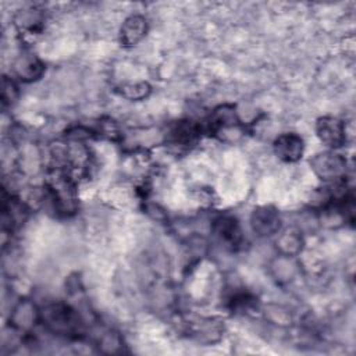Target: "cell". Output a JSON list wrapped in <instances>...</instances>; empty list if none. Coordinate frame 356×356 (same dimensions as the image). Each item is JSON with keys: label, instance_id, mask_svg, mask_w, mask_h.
<instances>
[{"label": "cell", "instance_id": "obj_12", "mask_svg": "<svg viewBox=\"0 0 356 356\" xmlns=\"http://www.w3.org/2000/svg\"><path fill=\"white\" fill-rule=\"evenodd\" d=\"M14 72L22 82H33L43 75L44 64L38 56L25 53L15 60Z\"/></svg>", "mask_w": 356, "mask_h": 356}, {"label": "cell", "instance_id": "obj_2", "mask_svg": "<svg viewBox=\"0 0 356 356\" xmlns=\"http://www.w3.org/2000/svg\"><path fill=\"white\" fill-rule=\"evenodd\" d=\"M47 193L54 207L64 214L74 213L76 209V189L68 174L56 170L47 177Z\"/></svg>", "mask_w": 356, "mask_h": 356}, {"label": "cell", "instance_id": "obj_11", "mask_svg": "<svg viewBox=\"0 0 356 356\" xmlns=\"http://www.w3.org/2000/svg\"><path fill=\"white\" fill-rule=\"evenodd\" d=\"M239 125L241 120L235 111V107L232 104H221L211 113L207 128L213 134H220L229 129H236Z\"/></svg>", "mask_w": 356, "mask_h": 356}, {"label": "cell", "instance_id": "obj_9", "mask_svg": "<svg viewBox=\"0 0 356 356\" xmlns=\"http://www.w3.org/2000/svg\"><path fill=\"white\" fill-rule=\"evenodd\" d=\"M274 243L278 254L295 257L302 252L305 245V238L299 227L291 225L277 232V238Z\"/></svg>", "mask_w": 356, "mask_h": 356}, {"label": "cell", "instance_id": "obj_3", "mask_svg": "<svg viewBox=\"0 0 356 356\" xmlns=\"http://www.w3.org/2000/svg\"><path fill=\"white\" fill-rule=\"evenodd\" d=\"M310 168L320 179L327 182H338L345 178L348 164L341 154L332 150H325L314 154L310 159Z\"/></svg>", "mask_w": 356, "mask_h": 356}, {"label": "cell", "instance_id": "obj_7", "mask_svg": "<svg viewBox=\"0 0 356 356\" xmlns=\"http://www.w3.org/2000/svg\"><path fill=\"white\" fill-rule=\"evenodd\" d=\"M213 232L216 238L228 249H236L242 243V229L234 216H218L213 221Z\"/></svg>", "mask_w": 356, "mask_h": 356}, {"label": "cell", "instance_id": "obj_6", "mask_svg": "<svg viewBox=\"0 0 356 356\" xmlns=\"http://www.w3.org/2000/svg\"><path fill=\"white\" fill-rule=\"evenodd\" d=\"M8 323L14 331L28 332L40 323V310L29 299H21L13 307Z\"/></svg>", "mask_w": 356, "mask_h": 356}, {"label": "cell", "instance_id": "obj_5", "mask_svg": "<svg viewBox=\"0 0 356 356\" xmlns=\"http://www.w3.org/2000/svg\"><path fill=\"white\" fill-rule=\"evenodd\" d=\"M250 227L259 236H271L281 228L280 211L270 204L256 207L250 214Z\"/></svg>", "mask_w": 356, "mask_h": 356}, {"label": "cell", "instance_id": "obj_13", "mask_svg": "<svg viewBox=\"0 0 356 356\" xmlns=\"http://www.w3.org/2000/svg\"><path fill=\"white\" fill-rule=\"evenodd\" d=\"M192 335L202 343H214L221 339L224 324L217 318H200L191 327Z\"/></svg>", "mask_w": 356, "mask_h": 356}, {"label": "cell", "instance_id": "obj_16", "mask_svg": "<svg viewBox=\"0 0 356 356\" xmlns=\"http://www.w3.org/2000/svg\"><path fill=\"white\" fill-rule=\"evenodd\" d=\"M99 350L103 353H122L124 352V342L118 332L114 331H104L97 341Z\"/></svg>", "mask_w": 356, "mask_h": 356}, {"label": "cell", "instance_id": "obj_4", "mask_svg": "<svg viewBox=\"0 0 356 356\" xmlns=\"http://www.w3.org/2000/svg\"><path fill=\"white\" fill-rule=\"evenodd\" d=\"M316 135L321 143L331 149H338L346 142L345 124L331 115L320 117L316 121Z\"/></svg>", "mask_w": 356, "mask_h": 356}, {"label": "cell", "instance_id": "obj_18", "mask_svg": "<svg viewBox=\"0 0 356 356\" xmlns=\"http://www.w3.org/2000/svg\"><path fill=\"white\" fill-rule=\"evenodd\" d=\"M150 85L147 82H135V83H125L120 86V95L128 100H143L150 95Z\"/></svg>", "mask_w": 356, "mask_h": 356}, {"label": "cell", "instance_id": "obj_20", "mask_svg": "<svg viewBox=\"0 0 356 356\" xmlns=\"http://www.w3.org/2000/svg\"><path fill=\"white\" fill-rule=\"evenodd\" d=\"M18 97V86L13 78L4 76L1 82V104L3 107L11 106Z\"/></svg>", "mask_w": 356, "mask_h": 356}, {"label": "cell", "instance_id": "obj_10", "mask_svg": "<svg viewBox=\"0 0 356 356\" xmlns=\"http://www.w3.org/2000/svg\"><path fill=\"white\" fill-rule=\"evenodd\" d=\"M149 22L140 14L129 15L120 28V42L125 47H132L138 44L147 33Z\"/></svg>", "mask_w": 356, "mask_h": 356}, {"label": "cell", "instance_id": "obj_19", "mask_svg": "<svg viewBox=\"0 0 356 356\" xmlns=\"http://www.w3.org/2000/svg\"><path fill=\"white\" fill-rule=\"evenodd\" d=\"M266 318L270 320L273 324H277L280 327H286L292 321V316L288 309L280 306V305H268L266 307Z\"/></svg>", "mask_w": 356, "mask_h": 356}, {"label": "cell", "instance_id": "obj_1", "mask_svg": "<svg viewBox=\"0 0 356 356\" xmlns=\"http://www.w3.org/2000/svg\"><path fill=\"white\" fill-rule=\"evenodd\" d=\"M40 323L49 332L67 338H78L83 328L79 313L63 302L50 303L40 309Z\"/></svg>", "mask_w": 356, "mask_h": 356}, {"label": "cell", "instance_id": "obj_14", "mask_svg": "<svg viewBox=\"0 0 356 356\" xmlns=\"http://www.w3.org/2000/svg\"><path fill=\"white\" fill-rule=\"evenodd\" d=\"M200 134V127L191 121L182 120L177 121L168 131V139L174 145H191L193 143Z\"/></svg>", "mask_w": 356, "mask_h": 356}, {"label": "cell", "instance_id": "obj_17", "mask_svg": "<svg viewBox=\"0 0 356 356\" xmlns=\"http://www.w3.org/2000/svg\"><path fill=\"white\" fill-rule=\"evenodd\" d=\"M43 21V15L40 13V10L38 8H26V10H21V13L18 14L17 18V24L29 32H35Z\"/></svg>", "mask_w": 356, "mask_h": 356}, {"label": "cell", "instance_id": "obj_8", "mask_svg": "<svg viewBox=\"0 0 356 356\" xmlns=\"http://www.w3.org/2000/svg\"><path fill=\"white\" fill-rule=\"evenodd\" d=\"M274 153L275 156L285 161V163H295L302 159L303 150H305V143L303 139L293 132H286L275 138L274 143Z\"/></svg>", "mask_w": 356, "mask_h": 356}, {"label": "cell", "instance_id": "obj_15", "mask_svg": "<svg viewBox=\"0 0 356 356\" xmlns=\"http://www.w3.org/2000/svg\"><path fill=\"white\" fill-rule=\"evenodd\" d=\"M271 273L274 280L278 282H289L298 271V264L295 263L293 257L288 256H278L273 263H271Z\"/></svg>", "mask_w": 356, "mask_h": 356}]
</instances>
